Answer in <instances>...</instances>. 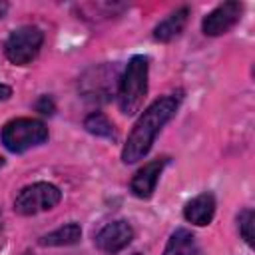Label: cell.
<instances>
[{
    "instance_id": "cell-1",
    "label": "cell",
    "mask_w": 255,
    "mask_h": 255,
    "mask_svg": "<svg viewBox=\"0 0 255 255\" xmlns=\"http://www.w3.org/2000/svg\"><path fill=\"white\" fill-rule=\"evenodd\" d=\"M179 104H181V92L169 94V96H163V98L155 100L141 114V118L131 128V131L128 135V141L122 149V161L124 163H135V161H139L147 155V151L151 149V145H153L157 133L161 131V128L179 110Z\"/></svg>"
},
{
    "instance_id": "cell-2",
    "label": "cell",
    "mask_w": 255,
    "mask_h": 255,
    "mask_svg": "<svg viewBox=\"0 0 255 255\" xmlns=\"http://www.w3.org/2000/svg\"><path fill=\"white\" fill-rule=\"evenodd\" d=\"M147 72H149V64L145 56L137 54L129 58L118 90V104L122 114L133 116L139 112L147 94Z\"/></svg>"
},
{
    "instance_id": "cell-3",
    "label": "cell",
    "mask_w": 255,
    "mask_h": 255,
    "mask_svg": "<svg viewBox=\"0 0 255 255\" xmlns=\"http://www.w3.org/2000/svg\"><path fill=\"white\" fill-rule=\"evenodd\" d=\"M48 139V128L34 118H16L2 128V143L12 153H22L42 145Z\"/></svg>"
},
{
    "instance_id": "cell-4",
    "label": "cell",
    "mask_w": 255,
    "mask_h": 255,
    "mask_svg": "<svg viewBox=\"0 0 255 255\" xmlns=\"http://www.w3.org/2000/svg\"><path fill=\"white\" fill-rule=\"evenodd\" d=\"M62 199V191L48 181H36L18 191L14 199V211L18 215H36L56 207Z\"/></svg>"
},
{
    "instance_id": "cell-5",
    "label": "cell",
    "mask_w": 255,
    "mask_h": 255,
    "mask_svg": "<svg viewBox=\"0 0 255 255\" xmlns=\"http://www.w3.org/2000/svg\"><path fill=\"white\" fill-rule=\"evenodd\" d=\"M42 44H44V32L38 26H20L14 32H10L4 44V54L12 64L26 66L38 56Z\"/></svg>"
},
{
    "instance_id": "cell-6",
    "label": "cell",
    "mask_w": 255,
    "mask_h": 255,
    "mask_svg": "<svg viewBox=\"0 0 255 255\" xmlns=\"http://www.w3.org/2000/svg\"><path fill=\"white\" fill-rule=\"evenodd\" d=\"M241 12H243V4H239L235 0L219 4L215 10H211L203 18V22H201L203 34L205 36H221V34H225L227 30H231L239 22Z\"/></svg>"
},
{
    "instance_id": "cell-7",
    "label": "cell",
    "mask_w": 255,
    "mask_h": 255,
    "mask_svg": "<svg viewBox=\"0 0 255 255\" xmlns=\"http://www.w3.org/2000/svg\"><path fill=\"white\" fill-rule=\"evenodd\" d=\"M133 239V229L128 221L118 219L112 221L108 225H104L98 233H96V245L98 249H102L104 253H118L122 249H126Z\"/></svg>"
},
{
    "instance_id": "cell-8",
    "label": "cell",
    "mask_w": 255,
    "mask_h": 255,
    "mask_svg": "<svg viewBox=\"0 0 255 255\" xmlns=\"http://www.w3.org/2000/svg\"><path fill=\"white\" fill-rule=\"evenodd\" d=\"M167 165V157H157L153 161H147L143 167H139L129 183L131 193L137 199H149L155 191V185L159 181V175L163 171V167Z\"/></svg>"
},
{
    "instance_id": "cell-9",
    "label": "cell",
    "mask_w": 255,
    "mask_h": 255,
    "mask_svg": "<svg viewBox=\"0 0 255 255\" xmlns=\"http://www.w3.org/2000/svg\"><path fill=\"white\" fill-rule=\"evenodd\" d=\"M213 215H215V197L209 191H203V193L195 195L183 207V217L189 223L199 225V227L209 225L211 219H213Z\"/></svg>"
},
{
    "instance_id": "cell-10",
    "label": "cell",
    "mask_w": 255,
    "mask_h": 255,
    "mask_svg": "<svg viewBox=\"0 0 255 255\" xmlns=\"http://www.w3.org/2000/svg\"><path fill=\"white\" fill-rule=\"evenodd\" d=\"M187 16H189V8L183 6L175 12H171L165 20H161L155 28H153V38L157 42H171L173 38H177L187 22Z\"/></svg>"
},
{
    "instance_id": "cell-11",
    "label": "cell",
    "mask_w": 255,
    "mask_h": 255,
    "mask_svg": "<svg viewBox=\"0 0 255 255\" xmlns=\"http://www.w3.org/2000/svg\"><path fill=\"white\" fill-rule=\"evenodd\" d=\"M82 237V229L78 223H68V225H62L54 231H50L48 235H44L40 239V245L44 247H64V245H74L78 243Z\"/></svg>"
},
{
    "instance_id": "cell-12",
    "label": "cell",
    "mask_w": 255,
    "mask_h": 255,
    "mask_svg": "<svg viewBox=\"0 0 255 255\" xmlns=\"http://www.w3.org/2000/svg\"><path fill=\"white\" fill-rule=\"evenodd\" d=\"M195 251V237L189 229H175L163 249V255H193Z\"/></svg>"
},
{
    "instance_id": "cell-13",
    "label": "cell",
    "mask_w": 255,
    "mask_h": 255,
    "mask_svg": "<svg viewBox=\"0 0 255 255\" xmlns=\"http://www.w3.org/2000/svg\"><path fill=\"white\" fill-rule=\"evenodd\" d=\"M84 128H86L92 135L116 139V128H114V124H112L102 112H92V114L84 120Z\"/></svg>"
},
{
    "instance_id": "cell-14",
    "label": "cell",
    "mask_w": 255,
    "mask_h": 255,
    "mask_svg": "<svg viewBox=\"0 0 255 255\" xmlns=\"http://www.w3.org/2000/svg\"><path fill=\"white\" fill-rule=\"evenodd\" d=\"M237 223H239V233L241 237L245 239V243L249 247H253V225H255V213L253 209H243L237 217Z\"/></svg>"
},
{
    "instance_id": "cell-15",
    "label": "cell",
    "mask_w": 255,
    "mask_h": 255,
    "mask_svg": "<svg viewBox=\"0 0 255 255\" xmlns=\"http://www.w3.org/2000/svg\"><path fill=\"white\" fill-rule=\"evenodd\" d=\"M36 110L40 112V114H44V116H52L54 114V102H52V98H48V96H42L38 102H36Z\"/></svg>"
},
{
    "instance_id": "cell-16",
    "label": "cell",
    "mask_w": 255,
    "mask_h": 255,
    "mask_svg": "<svg viewBox=\"0 0 255 255\" xmlns=\"http://www.w3.org/2000/svg\"><path fill=\"white\" fill-rule=\"evenodd\" d=\"M10 96H12V88H10V86H6V84H0V102L8 100Z\"/></svg>"
},
{
    "instance_id": "cell-17",
    "label": "cell",
    "mask_w": 255,
    "mask_h": 255,
    "mask_svg": "<svg viewBox=\"0 0 255 255\" xmlns=\"http://www.w3.org/2000/svg\"><path fill=\"white\" fill-rule=\"evenodd\" d=\"M6 12H8V4H6V2H0V18H2Z\"/></svg>"
},
{
    "instance_id": "cell-18",
    "label": "cell",
    "mask_w": 255,
    "mask_h": 255,
    "mask_svg": "<svg viewBox=\"0 0 255 255\" xmlns=\"http://www.w3.org/2000/svg\"><path fill=\"white\" fill-rule=\"evenodd\" d=\"M2 165H4V157L0 155V167H2Z\"/></svg>"
},
{
    "instance_id": "cell-19",
    "label": "cell",
    "mask_w": 255,
    "mask_h": 255,
    "mask_svg": "<svg viewBox=\"0 0 255 255\" xmlns=\"http://www.w3.org/2000/svg\"><path fill=\"white\" fill-rule=\"evenodd\" d=\"M131 255H141V253H131Z\"/></svg>"
},
{
    "instance_id": "cell-20",
    "label": "cell",
    "mask_w": 255,
    "mask_h": 255,
    "mask_svg": "<svg viewBox=\"0 0 255 255\" xmlns=\"http://www.w3.org/2000/svg\"><path fill=\"white\" fill-rule=\"evenodd\" d=\"M24 255H32V253H24Z\"/></svg>"
}]
</instances>
